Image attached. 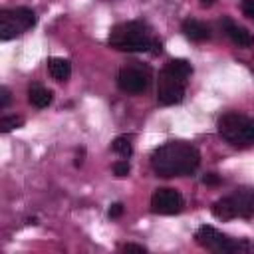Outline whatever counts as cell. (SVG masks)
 Wrapping results in <instances>:
<instances>
[{"mask_svg":"<svg viewBox=\"0 0 254 254\" xmlns=\"http://www.w3.org/2000/svg\"><path fill=\"white\" fill-rule=\"evenodd\" d=\"M10 103V91L8 87H0V109H6Z\"/></svg>","mask_w":254,"mask_h":254,"instance_id":"cell-20","label":"cell"},{"mask_svg":"<svg viewBox=\"0 0 254 254\" xmlns=\"http://www.w3.org/2000/svg\"><path fill=\"white\" fill-rule=\"evenodd\" d=\"M228 200L232 204L234 216H240V218H252L254 216V189H248V187L236 189L228 196Z\"/></svg>","mask_w":254,"mask_h":254,"instance_id":"cell-9","label":"cell"},{"mask_svg":"<svg viewBox=\"0 0 254 254\" xmlns=\"http://www.w3.org/2000/svg\"><path fill=\"white\" fill-rule=\"evenodd\" d=\"M111 149L115 153H119L121 157H129L133 153V145H131V135H119L113 139L111 143Z\"/></svg>","mask_w":254,"mask_h":254,"instance_id":"cell-16","label":"cell"},{"mask_svg":"<svg viewBox=\"0 0 254 254\" xmlns=\"http://www.w3.org/2000/svg\"><path fill=\"white\" fill-rule=\"evenodd\" d=\"M240 8H242L244 16H248V18H252V20H254V0H242Z\"/></svg>","mask_w":254,"mask_h":254,"instance_id":"cell-19","label":"cell"},{"mask_svg":"<svg viewBox=\"0 0 254 254\" xmlns=\"http://www.w3.org/2000/svg\"><path fill=\"white\" fill-rule=\"evenodd\" d=\"M165 69H169V71H173L175 75H181V77H185V79H189L190 73H192V65H190L187 60H183V58H177V60L167 62Z\"/></svg>","mask_w":254,"mask_h":254,"instance_id":"cell-15","label":"cell"},{"mask_svg":"<svg viewBox=\"0 0 254 254\" xmlns=\"http://www.w3.org/2000/svg\"><path fill=\"white\" fill-rule=\"evenodd\" d=\"M28 101H30L34 107H38V109L48 107V105L52 103V91H50L48 87L40 85V83H32V85L28 87Z\"/></svg>","mask_w":254,"mask_h":254,"instance_id":"cell-12","label":"cell"},{"mask_svg":"<svg viewBox=\"0 0 254 254\" xmlns=\"http://www.w3.org/2000/svg\"><path fill=\"white\" fill-rule=\"evenodd\" d=\"M129 171H131V167H129L127 161H117V163H113V173H115V177H127Z\"/></svg>","mask_w":254,"mask_h":254,"instance_id":"cell-18","label":"cell"},{"mask_svg":"<svg viewBox=\"0 0 254 254\" xmlns=\"http://www.w3.org/2000/svg\"><path fill=\"white\" fill-rule=\"evenodd\" d=\"M153 44L149 28L143 22H125L111 30L109 46L121 52H147Z\"/></svg>","mask_w":254,"mask_h":254,"instance_id":"cell-2","label":"cell"},{"mask_svg":"<svg viewBox=\"0 0 254 254\" xmlns=\"http://www.w3.org/2000/svg\"><path fill=\"white\" fill-rule=\"evenodd\" d=\"M161 50H163V48H161V42L153 38V44H151V52H153V54H161Z\"/></svg>","mask_w":254,"mask_h":254,"instance_id":"cell-25","label":"cell"},{"mask_svg":"<svg viewBox=\"0 0 254 254\" xmlns=\"http://www.w3.org/2000/svg\"><path fill=\"white\" fill-rule=\"evenodd\" d=\"M200 155L196 147L185 141H169L157 147L151 155V167L157 177H187L196 171Z\"/></svg>","mask_w":254,"mask_h":254,"instance_id":"cell-1","label":"cell"},{"mask_svg":"<svg viewBox=\"0 0 254 254\" xmlns=\"http://www.w3.org/2000/svg\"><path fill=\"white\" fill-rule=\"evenodd\" d=\"M185 206V200L175 189H157L151 196V210L155 214H177Z\"/></svg>","mask_w":254,"mask_h":254,"instance_id":"cell-8","label":"cell"},{"mask_svg":"<svg viewBox=\"0 0 254 254\" xmlns=\"http://www.w3.org/2000/svg\"><path fill=\"white\" fill-rule=\"evenodd\" d=\"M194 238H196V242H198L202 248L212 250V252H238V250H242V248H248L246 242L232 240L230 236H226V234H222V232H218L216 228L206 226V224L196 230Z\"/></svg>","mask_w":254,"mask_h":254,"instance_id":"cell-5","label":"cell"},{"mask_svg":"<svg viewBox=\"0 0 254 254\" xmlns=\"http://www.w3.org/2000/svg\"><path fill=\"white\" fill-rule=\"evenodd\" d=\"M123 250H125V252H141V254H145V252H147V248H145V246H141V244H133V242L123 244Z\"/></svg>","mask_w":254,"mask_h":254,"instance_id":"cell-22","label":"cell"},{"mask_svg":"<svg viewBox=\"0 0 254 254\" xmlns=\"http://www.w3.org/2000/svg\"><path fill=\"white\" fill-rule=\"evenodd\" d=\"M212 4H214V0H200V6H204V8H208Z\"/></svg>","mask_w":254,"mask_h":254,"instance_id":"cell-26","label":"cell"},{"mask_svg":"<svg viewBox=\"0 0 254 254\" xmlns=\"http://www.w3.org/2000/svg\"><path fill=\"white\" fill-rule=\"evenodd\" d=\"M183 34L189 40H192V42H204V40L210 38L208 26L202 24V22H198V20H194V18H189V20L183 22Z\"/></svg>","mask_w":254,"mask_h":254,"instance_id":"cell-11","label":"cell"},{"mask_svg":"<svg viewBox=\"0 0 254 254\" xmlns=\"http://www.w3.org/2000/svg\"><path fill=\"white\" fill-rule=\"evenodd\" d=\"M185 83L187 79L181 75H175L173 71L165 69L159 73V83H157V99L163 105H175L183 101L185 95Z\"/></svg>","mask_w":254,"mask_h":254,"instance_id":"cell-6","label":"cell"},{"mask_svg":"<svg viewBox=\"0 0 254 254\" xmlns=\"http://www.w3.org/2000/svg\"><path fill=\"white\" fill-rule=\"evenodd\" d=\"M109 218H119L121 214H123V204L121 202H115V204H111V208H109Z\"/></svg>","mask_w":254,"mask_h":254,"instance_id":"cell-21","label":"cell"},{"mask_svg":"<svg viewBox=\"0 0 254 254\" xmlns=\"http://www.w3.org/2000/svg\"><path fill=\"white\" fill-rule=\"evenodd\" d=\"M38 22L36 12L30 8H8L0 12V40H12L20 34H24L26 30L34 28Z\"/></svg>","mask_w":254,"mask_h":254,"instance_id":"cell-4","label":"cell"},{"mask_svg":"<svg viewBox=\"0 0 254 254\" xmlns=\"http://www.w3.org/2000/svg\"><path fill=\"white\" fill-rule=\"evenodd\" d=\"M202 183H204V185H218V183H220V179H218L216 175L208 173V175H204V177H202Z\"/></svg>","mask_w":254,"mask_h":254,"instance_id":"cell-23","label":"cell"},{"mask_svg":"<svg viewBox=\"0 0 254 254\" xmlns=\"http://www.w3.org/2000/svg\"><path fill=\"white\" fill-rule=\"evenodd\" d=\"M220 135L232 145H250L254 143V119L242 113H226L218 121Z\"/></svg>","mask_w":254,"mask_h":254,"instance_id":"cell-3","label":"cell"},{"mask_svg":"<svg viewBox=\"0 0 254 254\" xmlns=\"http://www.w3.org/2000/svg\"><path fill=\"white\" fill-rule=\"evenodd\" d=\"M149 83H151L149 69L141 65H125L117 75V85L127 93H143L149 89Z\"/></svg>","mask_w":254,"mask_h":254,"instance_id":"cell-7","label":"cell"},{"mask_svg":"<svg viewBox=\"0 0 254 254\" xmlns=\"http://www.w3.org/2000/svg\"><path fill=\"white\" fill-rule=\"evenodd\" d=\"M48 71L56 81H65L71 73V64L64 58H50L48 60Z\"/></svg>","mask_w":254,"mask_h":254,"instance_id":"cell-13","label":"cell"},{"mask_svg":"<svg viewBox=\"0 0 254 254\" xmlns=\"http://www.w3.org/2000/svg\"><path fill=\"white\" fill-rule=\"evenodd\" d=\"M212 214H214L218 220H232V218H236L228 196H224V198H220V200H216V202L212 204Z\"/></svg>","mask_w":254,"mask_h":254,"instance_id":"cell-14","label":"cell"},{"mask_svg":"<svg viewBox=\"0 0 254 254\" xmlns=\"http://www.w3.org/2000/svg\"><path fill=\"white\" fill-rule=\"evenodd\" d=\"M22 125H24V119L18 117V115H6V117L0 119V131H2V133H8V131H12V129H18V127H22Z\"/></svg>","mask_w":254,"mask_h":254,"instance_id":"cell-17","label":"cell"},{"mask_svg":"<svg viewBox=\"0 0 254 254\" xmlns=\"http://www.w3.org/2000/svg\"><path fill=\"white\" fill-rule=\"evenodd\" d=\"M83 155H85L83 149H79V151L75 153V167H81V165H83Z\"/></svg>","mask_w":254,"mask_h":254,"instance_id":"cell-24","label":"cell"},{"mask_svg":"<svg viewBox=\"0 0 254 254\" xmlns=\"http://www.w3.org/2000/svg\"><path fill=\"white\" fill-rule=\"evenodd\" d=\"M224 30H226V36L238 48H250V46H254V38H252V34L246 28H242V26L230 22V20H224Z\"/></svg>","mask_w":254,"mask_h":254,"instance_id":"cell-10","label":"cell"}]
</instances>
